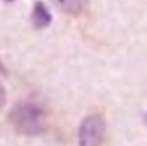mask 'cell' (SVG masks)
Masks as SVG:
<instances>
[{
    "label": "cell",
    "mask_w": 147,
    "mask_h": 146,
    "mask_svg": "<svg viewBox=\"0 0 147 146\" xmlns=\"http://www.w3.org/2000/svg\"><path fill=\"white\" fill-rule=\"evenodd\" d=\"M11 127L23 136H38L47 131L49 114L38 102L24 100L16 103L8 114Z\"/></svg>",
    "instance_id": "6da1fadb"
},
{
    "label": "cell",
    "mask_w": 147,
    "mask_h": 146,
    "mask_svg": "<svg viewBox=\"0 0 147 146\" xmlns=\"http://www.w3.org/2000/svg\"><path fill=\"white\" fill-rule=\"evenodd\" d=\"M106 120L101 114L87 116L81 123L78 132L80 146H101L106 134Z\"/></svg>",
    "instance_id": "7a4b0ae2"
},
{
    "label": "cell",
    "mask_w": 147,
    "mask_h": 146,
    "mask_svg": "<svg viewBox=\"0 0 147 146\" xmlns=\"http://www.w3.org/2000/svg\"><path fill=\"white\" fill-rule=\"evenodd\" d=\"M53 17L49 12L47 5L41 1H37L34 3L31 12V22L32 25L37 29H42L51 24Z\"/></svg>",
    "instance_id": "3957f363"
},
{
    "label": "cell",
    "mask_w": 147,
    "mask_h": 146,
    "mask_svg": "<svg viewBox=\"0 0 147 146\" xmlns=\"http://www.w3.org/2000/svg\"><path fill=\"white\" fill-rule=\"evenodd\" d=\"M89 0H53L55 7L65 14L77 16L84 12Z\"/></svg>",
    "instance_id": "277c9868"
},
{
    "label": "cell",
    "mask_w": 147,
    "mask_h": 146,
    "mask_svg": "<svg viewBox=\"0 0 147 146\" xmlns=\"http://www.w3.org/2000/svg\"><path fill=\"white\" fill-rule=\"evenodd\" d=\"M7 99V94H6V89L5 87L0 83V109L5 105Z\"/></svg>",
    "instance_id": "5b68a950"
},
{
    "label": "cell",
    "mask_w": 147,
    "mask_h": 146,
    "mask_svg": "<svg viewBox=\"0 0 147 146\" xmlns=\"http://www.w3.org/2000/svg\"><path fill=\"white\" fill-rule=\"evenodd\" d=\"M7 73V70L5 68V66L3 65V63L0 61V75H6Z\"/></svg>",
    "instance_id": "8992f818"
},
{
    "label": "cell",
    "mask_w": 147,
    "mask_h": 146,
    "mask_svg": "<svg viewBox=\"0 0 147 146\" xmlns=\"http://www.w3.org/2000/svg\"><path fill=\"white\" fill-rule=\"evenodd\" d=\"M143 120H144V123L146 124V126H147V112L144 114V117H143Z\"/></svg>",
    "instance_id": "52a82bcc"
},
{
    "label": "cell",
    "mask_w": 147,
    "mask_h": 146,
    "mask_svg": "<svg viewBox=\"0 0 147 146\" xmlns=\"http://www.w3.org/2000/svg\"><path fill=\"white\" fill-rule=\"evenodd\" d=\"M5 1H7V2H12V1H14V0H5Z\"/></svg>",
    "instance_id": "ba28073f"
}]
</instances>
